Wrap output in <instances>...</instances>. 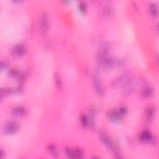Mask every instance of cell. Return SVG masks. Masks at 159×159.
Returning <instances> with one entry per match:
<instances>
[{"instance_id":"1","label":"cell","mask_w":159,"mask_h":159,"mask_svg":"<svg viewBox=\"0 0 159 159\" xmlns=\"http://www.w3.org/2000/svg\"><path fill=\"white\" fill-rule=\"evenodd\" d=\"M19 129V126L15 121H9L4 126V133L6 134H13L16 133Z\"/></svg>"},{"instance_id":"2","label":"cell","mask_w":159,"mask_h":159,"mask_svg":"<svg viewBox=\"0 0 159 159\" xmlns=\"http://www.w3.org/2000/svg\"><path fill=\"white\" fill-rule=\"evenodd\" d=\"M99 138H100L102 142L106 145V146L110 150L115 151V147L114 143L112 142L111 139L109 137V136L103 132L99 133Z\"/></svg>"},{"instance_id":"3","label":"cell","mask_w":159,"mask_h":159,"mask_svg":"<svg viewBox=\"0 0 159 159\" xmlns=\"http://www.w3.org/2000/svg\"><path fill=\"white\" fill-rule=\"evenodd\" d=\"M49 28V21L47 15L43 14L40 19V28L43 34H45L48 31Z\"/></svg>"},{"instance_id":"4","label":"cell","mask_w":159,"mask_h":159,"mask_svg":"<svg viewBox=\"0 0 159 159\" xmlns=\"http://www.w3.org/2000/svg\"><path fill=\"white\" fill-rule=\"evenodd\" d=\"M27 49L24 45H18L14 47L12 51V53L15 57H21L26 53Z\"/></svg>"},{"instance_id":"5","label":"cell","mask_w":159,"mask_h":159,"mask_svg":"<svg viewBox=\"0 0 159 159\" xmlns=\"http://www.w3.org/2000/svg\"><path fill=\"white\" fill-rule=\"evenodd\" d=\"M67 155L70 158H81L83 156V152L81 149H75L72 150L70 149H68L66 150Z\"/></svg>"},{"instance_id":"6","label":"cell","mask_w":159,"mask_h":159,"mask_svg":"<svg viewBox=\"0 0 159 159\" xmlns=\"http://www.w3.org/2000/svg\"><path fill=\"white\" fill-rule=\"evenodd\" d=\"M93 84L95 90H96L97 92L99 94H103L104 93L103 86L98 76H97V75H94L93 77Z\"/></svg>"},{"instance_id":"7","label":"cell","mask_w":159,"mask_h":159,"mask_svg":"<svg viewBox=\"0 0 159 159\" xmlns=\"http://www.w3.org/2000/svg\"><path fill=\"white\" fill-rule=\"evenodd\" d=\"M140 138L142 141L144 142H149L151 141L152 139V135L151 132L149 131H144L142 133L140 134Z\"/></svg>"},{"instance_id":"8","label":"cell","mask_w":159,"mask_h":159,"mask_svg":"<svg viewBox=\"0 0 159 159\" xmlns=\"http://www.w3.org/2000/svg\"><path fill=\"white\" fill-rule=\"evenodd\" d=\"M12 113L13 115L18 116V117H21L24 116L26 113V110L24 108H22L21 106H17L16 107L12 110Z\"/></svg>"},{"instance_id":"9","label":"cell","mask_w":159,"mask_h":159,"mask_svg":"<svg viewBox=\"0 0 159 159\" xmlns=\"http://www.w3.org/2000/svg\"><path fill=\"white\" fill-rule=\"evenodd\" d=\"M152 89L149 87H145L142 91V95L144 98H147L150 97L152 94Z\"/></svg>"},{"instance_id":"10","label":"cell","mask_w":159,"mask_h":159,"mask_svg":"<svg viewBox=\"0 0 159 159\" xmlns=\"http://www.w3.org/2000/svg\"><path fill=\"white\" fill-rule=\"evenodd\" d=\"M150 11L152 16H156L158 15V8L156 3H152L150 6Z\"/></svg>"},{"instance_id":"11","label":"cell","mask_w":159,"mask_h":159,"mask_svg":"<svg viewBox=\"0 0 159 159\" xmlns=\"http://www.w3.org/2000/svg\"><path fill=\"white\" fill-rule=\"evenodd\" d=\"M81 122L84 127L87 126L88 125V121L87 117L85 116H81Z\"/></svg>"},{"instance_id":"12","label":"cell","mask_w":159,"mask_h":159,"mask_svg":"<svg viewBox=\"0 0 159 159\" xmlns=\"http://www.w3.org/2000/svg\"><path fill=\"white\" fill-rule=\"evenodd\" d=\"M49 150L52 153V155L53 156H57V149L56 148V147L54 146V145H51V146L49 147Z\"/></svg>"},{"instance_id":"13","label":"cell","mask_w":159,"mask_h":159,"mask_svg":"<svg viewBox=\"0 0 159 159\" xmlns=\"http://www.w3.org/2000/svg\"><path fill=\"white\" fill-rule=\"evenodd\" d=\"M153 109H150V110L148 111L147 113V116H148V119H152L153 116Z\"/></svg>"},{"instance_id":"14","label":"cell","mask_w":159,"mask_h":159,"mask_svg":"<svg viewBox=\"0 0 159 159\" xmlns=\"http://www.w3.org/2000/svg\"><path fill=\"white\" fill-rule=\"evenodd\" d=\"M79 8L81 11L84 12L86 10V5L84 3H81L79 5Z\"/></svg>"},{"instance_id":"15","label":"cell","mask_w":159,"mask_h":159,"mask_svg":"<svg viewBox=\"0 0 159 159\" xmlns=\"http://www.w3.org/2000/svg\"><path fill=\"white\" fill-rule=\"evenodd\" d=\"M56 84L57 86H59V87H60V86L61 85L60 78H59V76L58 75H56Z\"/></svg>"}]
</instances>
